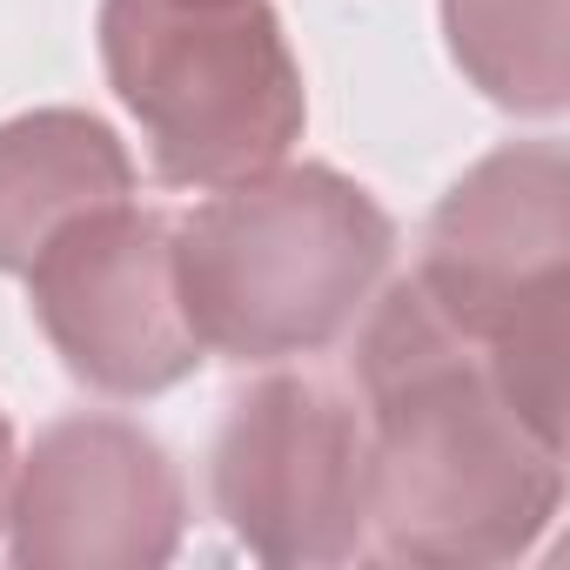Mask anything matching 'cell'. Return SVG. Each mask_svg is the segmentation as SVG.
<instances>
[{"label": "cell", "mask_w": 570, "mask_h": 570, "mask_svg": "<svg viewBox=\"0 0 570 570\" xmlns=\"http://www.w3.org/2000/svg\"><path fill=\"white\" fill-rule=\"evenodd\" d=\"M370 530L403 563H510L537 543L563 497V443H550L497 370L430 309L416 282L376 303L356 343Z\"/></svg>", "instance_id": "obj_1"}, {"label": "cell", "mask_w": 570, "mask_h": 570, "mask_svg": "<svg viewBox=\"0 0 570 570\" xmlns=\"http://www.w3.org/2000/svg\"><path fill=\"white\" fill-rule=\"evenodd\" d=\"M396 255L390 215L336 168H262L175 228V296L202 350L282 363L330 350Z\"/></svg>", "instance_id": "obj_2"}, {"label": "cell", "mask_w": 570, "mask_h": 570, "mask_svg": "<svg viewBox=\"0 0 570 570\" xmlns=\"http://www.w3.org/2000/svg\"><path fill=\"white\" fill-rule=\"evenodd\" d=\"M101 61L175 188L248 181L303 135V68L268 0H101Z\"/></svg>", "instance_id": "obj_3"}, {"label": "cell", "mask_w": 570, "mask_h": 570, "mask_svg": "<svg viewBox=\"0 0 570 570\" xmlns=\"http://www.w3.org/2000/svg\"><path fill=\"white\" fill-rule=\"evenodd\" d=\"M570 175L557 141L497 148L476 161L423 235L416 289L497 370L517 410L563 443L570 350Z\"/></svg>", "instance_id": "obj_4"}, {"label": "cell", "mask_w": 570, "mask_h": 570, "mask_svg": "<svg viewBox=\"0 0 570 570\" xmlns=\"http://www.w3.org/2000/svg\"><path fill=\"white\" fill-rule=\"evenodd\" d=\"M215 510L262 563H343L370 537L363 410L303 376L228 403L215 436Z\"/></svg>", "instance_id": "obj_5"}, {"label": "cell", "mask_w": 570, "mask_h": 570, "mask_svg": "<svg viewBox=\"0 0 570 570\" xmlns=\"http://www.w3.org/2000/svg\"><path fill=\"white\" fill-rule=\"evenodd\" d=\"M28 289L61 363L108 396H155L202 363L175 296V228L148 208L101 202L28 262Z\"/></svg>", "instance_id": "obj_6"}, {"label": "cell", "mask_w": 570, "mask_h": 570, "mask_svg": "<svg viewBox=\"0 0 570 570\" xmlns=\"http://www.w3.org/2000/svg\"><path fill=\"white\" fill-rule=\"evenodd\" d=\"M14 563L35 570H148L175 557L181 476L155 436L121 416L55 423L14 497Z\"/></svg>", "instance_id": "obj_7"}, {"label": "cell", "mask_w": 570, "mask_h": 570, "mask_svg": "<svg viewBox=\"0 0 570 570\" xmlns=\"http://www.w3.org/2000/svg\"><path fill=\"white\" fill-rule=\"evenodd\" d=\"M135 195L121 141L75 108H41L0 128V268L28 275V262L75 215Z\"/></svg>", "instance_id": "obj_8"}, {"label": "cell", "mask_w": 570, "mask_h": 570, "mask_svg": "<svg viewBox=\"0 0 570 570\" xmlns=\"http://www.w3.org/2000/svg\"><path fill=\"white\" fill-rule=\"evenodd\" d=\"M456 68L517 115L563 108V0H443Z\"/></svg>", "instance_id": "obj_9"}, {"label": "cell", "mask_w": 570, "mask_h": 570, "mask_svg": "<svg viewBox=\"0 0 570 570\" xmlns=\"http://www.w3.org/2000/svg\"><path fill=\"white\" fill-rule=\"evenodd\" d=\"M8 497H14V436H8V416H0V517H8Z\"/></svg>", "instance_id": "obj_10"}]
</instances>
